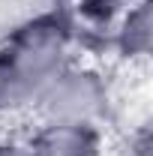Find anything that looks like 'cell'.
Listing matches in <instances>:
<instances>
[{"label":"cell","instance_id":"cell-4","mask_svg":"<svg viewBox=\"0 0 153 156\" xmlns=\"http://www.w3.org/2000/svg\"><path fill=\"white\" fill-rule=\"evenodd\" d=\"M153 45V9L150 0H135L132 6L117 18L114 30V48L126 60H144L150 57Z\"/></svg>","mask_w":153,"mask_h":156},{"label":"cell","instance_id":"cell-1","mask_svg":"<svg viewBox=\"0 0 153 156\" xmlns=\"http://www.w3.org/2000/svg\"><path fill=\"white\" fill-rule=\"evenodd\" d=\"M72 54V27L63 9L24 24L0 42V114L33 108L39 93Z\"/></svg>","mask_w":153,"mask_h":156},{"label":"cell","instance_id":"cell-5","mask_svg":"<svg viewBox=\"0 0 153 156\" xmlns=\"http://www.w3.org/2000/svg\"><path fill=\"white\" fill-rule=\"evenodd\" d=\"M60 9H63V0H0V42H6L24 24Z\"/></svg>","mask_w":153,"mask_h":156},{"label":"cell","instance_id":"cell-8","mask_svg":"<svg viewBox=\"0 0 153 156\" xmlns=\"http://www.w3.org/2000/svg\"><path fill=\"white\" fill-rule=\"evenodd\" d=\"M0 156H33L30 144H15V141H0Z\"/></svg>","mask_w":153,"mask_h":156},{"label":"cell","instance_id":"cell-6","mask_svg":"<svg viewBox=\"0 0 153 156\" xmlns=\"http://www.w3.org/2000/svg\"><path fill=\"white\" fill-rule=\"evenodd\" d=\"M132 3H135V0H75L78 12L90 21V24H99V27L117 21Z\"/></svg>","mask_w":153,"mask_h":156},{"label":"cell","instance_id":"cell-7","mask_svg":"<svg viewBox=\"0 0 153 156\" xmlns=\"http://www.w3.org/2000/svg\"><path fill=\"white\" fill-rule=\"evenodd\" d=\"M120 156H153L150 150V135H147V129H141V132H135L123 147H120Z\"/></svg>","mask_w":153,"mask_h":156},{"label":"cell","instance_id":"cell-3","mask_svg":"<svg viewBox=\"0 0 153 156\" xmlns=\"http://www.w3.org/2000/svg\"><path fill=\"white\" fill-rule=\"evenodd\" d=\"M33 156H102L99 129L87 126H42L30 141Z\"/></svg>","mask_w":153,"mask_h":156},{"label":"cell","instance_id":"cell-2","mask_svg":"<svg viewBox=\"0 0 153 156\" xmlns=\"http://www.w3.org/2000/svg\"><path fill=\"white\" fill-rule=\"evenodd\" d=\"M111 93L105 78L87 66H63L48 81L36 99V114L42 126H87L99 129V120L108 114Z\"/></svg>","mask_w":153,"mask_h":156}]
</instances>
